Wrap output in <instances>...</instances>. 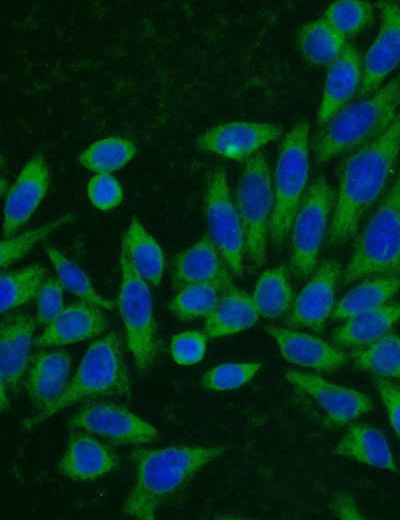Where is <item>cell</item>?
<instances>
[{"mask_svg": "<svg viewBox=\"0 0 400 520\" xmlns=\"http://www.w3.org/2000/svg\"><path fill=\"white\" fill-rule=\"evenodd\" d=\"M205 213L208 235L235 275L243 273L245 239L242 223L234 205L225 169L221 166L209 171L206 182Z\"/></svg>", "mask_w": 400, "mask_h": 520, "instance_id": "cell-10", "label": "cell"}, {"mask_svg": "<svg viewBox=\"0 0 400 520\" xmlns=\"http://www.w3.org/2000/svg\"><path fill=\"white\" fill-rule=\"evenodd\" d=\"M324 19L345 37L353 36L361 33L371 23L373 9L368 1H335L325 10Z\"/></svg>", "mask_w": 400, "mask_h": 520, "instance_id": "cell-36", "label": "cell"}, {"mask_svg": "<svg viewBox=\"0 0 400 520\" xmlns=\"http://www.w3.org/2000/svg\"><path fill=\"white\" fill-rule=\"evenodd\" d=\"M6 391H7V389L4 386H1V410L2 411L7 410L9 407L8 393L6 394Z\"/></svg>", "mask_w": 400, "mask_h": 520, "instance_id": "cell-44", "label": "cell"}, {"mask_svg": "<svg viewBox=\"0 0 400 520\" xmlns=\"http://www.w3.org/2000/svg\"><path fill=\"white\" fill-rule=\"evenodd\" d=\"M206 348L207 335L197 330L176 334L170 343L171 355L179 365H193L200 362Z\"/></svg>", "mask_w": 400, "mask_h": 520, "instance_id": "cell-40", "label": "cell"}, {"mask_svg": "<svg viewBox=\"0 0 400 520\" xmlns=\"http://www.w3.org/2000/svg\"><path fill=\"white\" fill-rule=\"evenodd\" d=\"M400 320V303L383 305L353 315L336 328L333 343L339 347H361L377 341Z\"/></svg>", "mask_w": 400, "mask_h": 520, "instance_id": "cell-26", "label": "cell"}, {"mask_svg": "<svg viewBox=\"0 0 400 520\" xmlns=\"http://www.w3.org/2000/svg\"><path fill=\"white\" fill-rule=\"evenodd\" d=\"M45 251L63 288L79 297L83 302L90 303L99 308L111 309L114 307L112 300L97 293L88 275L80 266L68 259L60 250L53 246H46Z\"/></svg>", "mask_w": 400, "mask_h": 520, "instance_id": "cell-32", "label": "cell"}, {"mask_svg": "<svg viewBox=\"0 0 400 520\" xmlns=\"http://www.w3.org/2000/svg\"><path fill=\"white\" fill-rule=\"evenodd\" d=\"M340 272V264L335 259H325L294 300L287 324L323 332L334 309Z\"/></svg>", "mask_w": 400, "mask_h": 520, "instance_id": "cell-14", "label": "cell"}, {"mask_svg": "<svg viewBox=\"0 0 400 520\" xmlns=\"http://www.w3.org/2000/svg\"><path fill=\"white\" fill-rule=\"evenodd\" d=\"M87 193L90 202L102 211L116 208L123 200L122 187L110 173L94 175L88 182Z\"/></svg>", "mask_w": 400, "mask_h": 520, "instance_id": "cell-39", "label": "cell"}, {"mask_svg": "<svg viewBox=\"0 0 400 520\" xmlns=\"http://www.w3.org/2000/svg\"><path fill=\"white\" fill-rule=\"evenodd\" d=\"M36 298V319L44 325H49L53 322L65 308L63 286L58 279H46Z\"/></svg>", "mask_w": 400, "mask_h": 520, "instance_id": "cell-41", "label": "cell"}, {"mask_svg": "<svg viewBox=\"0 0 400 520\" xmlns=\"http://www.w3.org/2000/svg\"><path fill=\"white\" fill-rule=\"evenodd\" d=\"M297 44L303 57L319 66H330L347 45L346 37L325 19H317L302 26Z\"/></svg>", "mask_w": 400, "mask_h": 520, "instance_id": "cell-29", "label": "cell"}, {"mask_svg": "<svg viewBox=\"0 0 400 520\" xmlns=\"http://www.w3.org/2000/svg\"><path fill=\"white\" fill-rule=\"evenodd\" d=\"M380 13L377 35L363 58L360 98L376 92L386 78L400 66V3L382 0L376 3Z\"/></svg>", "mask_w": 400, "mask_h": 520, "instance_id": "cell-12", "label": "cell"}, {"mask_svg": "<svg viewBox=\"0 0 400 520\" xmlns=\"http://www.w3.org/2000/svg\"><path fill=\"white\" fill-rule=\"evenodd\" d=\"M400 155V111L378 137L353 150L343 161L330 228L329 247L356 236L360 220L382 195Z\"/></svg>", "mask_w": 400, "mask_h": 520, "instance_id": "cell-1", "label": "cell"}, {"mask_svg": "<svg viewBox=\"0 0 400 520\" xmlns=\"http://www.w3.org/2000/svg\"><path fill=\"white\" fill-rule=\"evenodd\" d=\"M129 259L136 272L150 285L161 283L164 271L162 249L144 226L133 218L122 237Z\"/></svg>", "mask_w": 400, "mask_h": 520, "instance_id": "cell-27", "label": "cell"}, {"mask_svg": "<svg viewBox=\"0 0 400 520\" xmlns=\"http://www.w3.org/2000/svg\"><path fill=\"white\" fill-rule=\"evenodd\" d=\"M334 452L369 466L398 472L384 434L368 424L351 425L337 443Z\"/></svg>", "mask_w": 400, "mask_h": 520, "instance_id": "cell-24", "label": "cell"}, {"mask_svg": "<svg viewBox=\"0 0 400 520\" xmlns=\"http://www.w3.org/2000/svg\"><path fill=\"white\" fill-rule=\"evenodd\" d=\"M226 451L223 446H170L132 452L135 482L123 513L136 519H154L158 509L181 490L205 465Z\"/></svg>", "mask_w": 400, "mask_h": 520, "instance_id": "cell-2", "label": "cell"}, {"mask_svg": "<svg viewBox=\"0 0 400 520\" xmlns=\"http://www.w3.org/2000/svg\"><path fill=\"white\" fill-rule=\"evenodd\" d=\"M335 199L334 189L320 175L300 204L291 227L290 255L291 271L298 278L308 277L315 269Z\"/></svg>", "mask_w": 400, "mask_h": 520, "instance_id": "cell-9", "label": "cell"}, {"mask_svg": "<svg viewBox=\"0 0 400 520\" xmlns=\"http://www.w3.org/2000/svg\"><path fill=\"white\" fill-rule=\"evenodd\" d=\"M285 377L295 387L310 395L335 425H345L373 409L372 400L353 388L297 370L288 371Z\"/></svg>", "mask_w": 400, "mask_h": 520, "instance_id": "cell-15", "label": "cell"}, {"mask_svg": "<svg viewBox=\"0 0 400 520\" xmlns=\"http://www.w3.org/2000/svg\"><path fill=\"white\" fill-rule=\"evenodd\" d=\"M282 130L273 123L233 121L208 129L197 138L196 145L205 152L247 161L261 147L277 140Z\"/></svg>", "mask_w": 400, "mask_h": 520, "instance_id": "cell-13", "label": "cell"}, {"mask_svg": "<svg viewBox=\"0 0 400 520\" xmlns=\"http://www.w3.org/2000/svg\"><path fill=\"white\" fill-rule=\"evenodd\" d=\"M252 297L259 314L264 317L277 318L289 312L294 294L286 267L281 265L262 273Z\"/></svg>", "mask_w": 400, "mask_h": 520, "instance_id": "cell-30", "label": "cell"}, {"mask_svg": "<svg viewBox=\"0 0 400 520\" xmlns=\"http://www.w3.org/2000/svg\"><path fill=\"white\" fill-rule=\"evenodd\" d=\"M119 260L118 307L135 368L139 375L144 376L153 368L159 352L152 296L148 283L132 266L123 244Z\"/></svg>", "mask_w": 400, "mask_h": 520, "instance_id": "cell-7", "label": "cell"}, {"mask_svg": "<svg viewBox=\"0 0 400 520\" xmlns=\"http://www.w3.org/2000/svg\"><path fill=\"white\" fill-rule=\"evenodd\" d=\"M355 365L382 378L400 381V336L387 332L367 348L352 354Z\"/></svg>", "mask_w": 400, "mask_h": 520, "instance_id": "cell-31", "label": "cell"}, {"mask_svg": "<svg viewBox=\"0 0 400 520\" xmlns=\"http://www.w3.org/2000/svg\"><path fill=\"white\" fill-rule=\"evenodd\" d=\"M45 269L31 265L15 272L1 274V313L37 297L45 279Z\"/></svg>", "mask_w": 400, "mask_h": 520, "instance_id": "cell-34", "label": "cell"}, {"mask_svg": "<svg viewBox=\"0 0 400 520\" xmlns=\"http://www.w3.org/2000/svg\"><path fill=\"white\" fill-rule=\"evenodd\" d=\"M273 205L270 168L264 154L256 153L245 161L236 189V208L243 227L245 251L257 266L266 260Z\"/></svg>", "mask_w": 400, "mask_h": 520, "instance_id": "cell-8", "label": "cell"}, {"mask_svg": "<svg viewBox=\"0 0 400 520\" xmlns=\"http://www.w3.org/2000/svg\"><path fill=\"white\" fill-rule=\"evenodd\" d=\"M400 289V277L379 276L365 280L348 291L334 306L333 319H347L369 311L391 299Z\"/></svg>", "mask_w": 400, "mask_h": 520, "instance_id": "cell-28", "label": "cell"}, {"mask_svg": "<svg viewBox=\"0 0 400 520\" xmlns=\"http://www.w3.org/2000/svg\"><path fill=\"white\" fill-rule=\"evenodd\" d=\"M136 154L135 145L124 138L109 137L94 142L79 155V163L97 173L124 167Z\"/></svg>", "mask_w": 400, "mask_h": 520, "instance_id": "cell-33", "label": "cell"}, {"mask_svg": "<svg viewBox=\"0 0 400 520\" xmlns=\"http://www.w3.org/2000/svg\"><path fill=\"white\" fill-rule=\"evenodd\" d=\"M108 320L99 307L87 302L74 303L63 309L35 339V345L61 346L76 343L101 334Z\"/></svg>", "mask_w": 400, "mask_h": 520, "instance_id": "cell-22", "label": "cell"}, {"mask_svg": "<svg viewBox=\"0 0 400 520\" xmlns=\"http://www.w3.org/2000/svg\"><path fill=\"white\" fill-rule=\"evenodd\" d=\"M220 251L208 234L173 260L171 281L175 290L197 283H210L222 290L233 286V278Z\"/></svg>", "mask_w": 400, "mask_h": 520, "instance_id": "cell-17", "label": "cell"}, {"mask_svg": "<svg viewBox=\"0 0 400 520\" xmlns=\"http://www.w3.org/2000/svg\"><path fill=\"white\" fill-rule=\"evenodd\" d=\"M265 330L275 339L283 357L299 366L333 372L348 361L345 352L315 336L275 326Z\"/></svg>", "mask_w": 400, "mask_h": 520, "instance_id": "cell-21", "label": "cell"}, {"mask_svg": "<svg viewBox=\"0 0 400 520\" xmlns=\"http://www.w3.org/2000/svg\"><path fill=\"white\" fill-rule=\"evenodd\" d=\"M74 213H66L41 227L27 231L19 236L10 237L1 242V268L14 263L23 257L39 241L62 226L74 221Z\"/></svg>", "mask_w": 400, "mask_h": 520, "instance_id": "cell-37", "label": "cell"}, {"mask_svg": "<svg viewBox=\"0 0 400 520\" xmlns=\"http://www.w3.org/2000/svg\"><path fill=\"white\" fill-rule=\"evenodd\" d=\"M400 111V73L376 92L337 112L316 134L313 151L322 164L382 134Z\"/></svg>", "mask_w": 400, "mask_h": 520, "instance_id": "cell-3", "label": "cell"}, {"mask_svg": "<svg viewBox=\"0 0 400 520\" xmlns=\"http://www.w3.org/2000/svg\"><path fill=\"white\" fill-rule=\"evenodd\" d=\"M400 274V164L386 194L357 236L342 277L349 284L368 276Z\"/></svg>", "mask_w": 400, "mask_h": 520, "instance_id": "cell-5", "label": "cell"}, {"mask_svg": "<svg viewBox=\"0 0 400 520\" xmlns=\"http://www.w3.org/2000/svg\"><path fill=\"white\" fill-rule=\"evenodd\" d=\"M260 368L258 362L223 363L207 370L201 378V385L210 391L236 389L248 383Z\"/></svg>", "mask_w": 400, "mask_h": 520, "instance_id": "cell-38", "label": "cell"}, {"mask_svg": "<svg viewBox=\"0 0 400 520\" xmlns=\"http://www.w3.org/2000/svg\"><path fill=\"white\" fill-rule=\"evenodd\" d=\"M68 426L119 445H141L159 437L157 429L127 408L110 401H91L68 419Z\"/></svg>", "mask_w": 400, "mask_h": 520, "instance_id": "cell-11", "label": "cell"}, {"mask_svg": "<svg viewBox=\"0 0 400 520\" xmlns=\"http://www.w3.org/2000/svg\"><path fill=\"white\" fill-rule=\"evenodd\" d=\"M119 464L116 453L92 434L74 430L58 463L59 472L79 482L94 481L113 471Z\"/></svg>", "mask_w": 400, "mask_h": 520, "instance_id": "cell-18", "label": "cell"}, {"mask_svg": "<svg viewBox=\"0 0 400 520\" xmlns=\"http://www.w3.org/2000/svg\"><path fill=\"white\" fill-rule=\"evenodd\" d=\"M332 509L341 519H362L354 499L347 493H339L334 497Z\"/></svg>", "mask_w": 400, "mask_h": 520, "instance_id": "cell-43", "label": "cell"}, {"mask_svg": "<svg viewBox=\"0 0 400 520\" xmlns=\"http://www.w3.org/2000/svg\"><path fill=\"white\" fill-rule=\"evenodd\" d=\"M224 290L210 283L187 285L171 299L169 309L181 320L207 317L217 305Z\"/></svg>", "mask_w": 400, "mask_h": 520, "instance_id": "cell-35", "label": "cell"}, {"mask_svg": "<svg viewBox=\"0 0 400 520\" xmlns=\"http://www.w3.org/2000/svg\"><path fill=\"white\" fill-rule=\"evenodd\" d=\"M373 382L386 408L390 424L400 438V386L378 376L373 378Z\"/></svg>", "mask_w": 400, "mask_h": 520, "instance_id": "cell-42", "label": "cell"}, {"mask_svg": "<svg viewBox=\"0 0 400 520\" xmlns=\"http://www.w3.org/2000/svg\"><path fill=\"white\" fill-rule=\"evenodd\" d=\"M71 359L67 352H39L31 357L25 377L27 394L38 409L50 406L68 384Z\"/></svg>", "mask_w": 400, "mask_h": 520, "instance_id": "cell-23", "label": "cell"}, {"mask_svg": "<svg viewBox=\"0 0 400 520\" xmlns=\"http://www.w3.org/2000/svg\"><path fill=\"white\" fill-rule=\"evenodd\" d=\"M259 317L253 297L234 286L221 295L206 317L205 334L210 338L231 335L253 326Z\"/></svg>", "mask_w": 400, "mask_h": 520, "instance_id": "cell-25", "label": "cell"}, {"mask_svg": "<svg viewBox=\"0 0 400 520\" xmlns=\"http://www.w3.org/2000/svg\"><path fill=\"white\" fill-rule=\"evenodd\" d=\"M50 183L47 163L42 154L34 155L22 168L6 195L3 234L6 238L24 225L45 197Z\"/></svg>", "mask_w": 400, "mask_h": 520, "instance_id": "cell-16", "label": "cell"}, {"mask_svg": "<svg viewBox=\"0 0 400 520\" xmlns=\"http://www.w3.org/2000/svg\"><path fill=\"white\" fill-rule=\"evenodd\" d=\"M130 393L121 339L111 332L90 344L62 394L50 406L27 418L23 429H35L77 402L105 396L129 397Z\"/></svg>", "mask_w": 400, "mask_h": 520, "instance_id": "cell-4", "label": "cell"}, {"mask_svg": "<svg viewBox=\"0 0 400 520\" xmlns=\"http://www.w3.org/2000/svg\"><path fill=\"white\" fill-rule=\"evenodd\" d=\"M362 75L361 53L353 45L347 44L339 57L328 68L323 96L317 113L319 126L325 125L359 91Z\"/></svg>", "mask_w": 400, "mask_h": 520, "instance_id": "cell-20", "label": "cell"}, {"mask_svg": "<svg viewBox=\"0 0 400 520\" xmlns=\"http://www.w3.org/2000/svg\"><path fill=\"white\" fill-rule=\"evenodd\" d=\"M36 321L26 314L4 317L1 322V386L15 393L27 372Z\"/></svg>", "mask_w": 400, "mask_h": 520, "instance_id": "cell-19", "label": "cell"}, {"mask_svg": "<svg viewBox=\"0 0 400 520\" xmlns=\"http://www.w3.org/2000/svg\"><path fill=\"white\" fill-rule=\"evenodd\" d=\"M309 130L306 120L298 121L280 145L274 175V205L269 225L270 240L276 250L283 247L306 194L309 177Z\"/></svg>", "mask_w": 400, "mask_h": 520, "instance_id": "cell-6", "label": "cell"}]
</instances>
